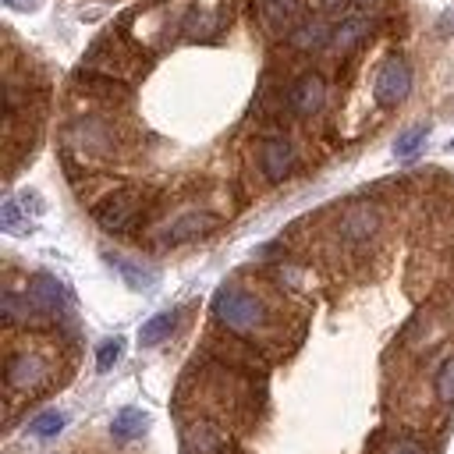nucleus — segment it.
Instances as JSON below:
<instances>
[{"mask_svg":"<svg viewBox=\"0 0 454 454\" xmlns=\"http://www.w3.org/2000/svg\"><path fill=\"white\" fill-rule=\"evenodd\" d=\"M0 227L4 231H21V227H28V220L21 216V206H18V199H4V206H0Z\"/></svg>","mask_w":454,"mask_h":454,"instance_id":"25","label":"nucleus"},{"mask_svg":"<svg viewBox=\"0 0 454 454\" xmlns=\"http://www.w3.org/2000/svg\"><path fill=\"white\" fill-rule=\"evenodd\" d=\"M28 298H32L43 312H50V316L67 305V291H64V284H60L53 273H32V280H28Z\"/></svg>","mask_w":454,"mask_h":454,"instance_id":"15","label":"nucleus"},{"mask_svg":"<svg viewBox=\"0 0 454 454\" xmlns=\"http://www.w3.org/2000/svg\"><path fill=\"white\" fill-rule=\"evenodd\" d=\"M450 149H454V142H450Z\"/></svg>","mask_w":454,"mask_h":454,"instance_id":"31","label":"nucleus"},{"mask_svg":"<svg viewBox=\"0 0 454 454\" xmlns=\"http://www.w3.org/2000/svg\"><path fill=\"white\" fill-rule=\"evenodd\" d=\"M216 223H220L216 213H209V209H188V213H181V216L163 231L160 241H163V245H184V241H192V238L209 234Z\"/></svg>","mask_w":454,"mask_h":454,"instance_id":"11","label":"nucleus"},{"mask_svg":"<svg viewBox=\"0 0 454 454\" xmlns=\"http://www.w3.org/2000/svg\"><path fill=\"white\" fill-rule=\"evenodd\" d=\"M330 35L333 28L323 18H305L287 32V46L298 53H319V50H330Z\"/></svg>","mask_w":454,"mask_h":454,"instance_id":"13","label":"nucleus"},{"mask_svg":"<svg viewBox=\"0 0 454 454\" xmlns=\"http://www.w3.org/2000/svg\"><path fill=\"white\" fill-rule=\"evenodd\" d=\"M149 53L128 35V32H110V35H99L89 50H85V67H96V71H106V74H117L124 78L128 67L135 71H145L149 67Z\"/></svg>","mask_w":454,"mask_h":454,"instance_id":"2","label":"nucleus"},{"mask_svg":"<svg viewBox=\"0 0 454 454\" xmlns=\"http://www.w3.org/2000/svg\"><path fill=\"white\" fill-rule=\"evenodd\" d=\"M74 85L85 89V92L96 96V99H114V103L131 96V89H128L124 78L106 74V71H96V67H78V71H74Z\"/></svg>","mask_w":454,"mask_h":454,"instance_id":"12","label":"nucleus"},{"mask_svg":"<svg viewBox=\"0 0 454 454\" xmlns=\"http://www.w3.org/2000/svg\"><path fill=\"white\" fill-rule=\"evenodd\" d=\"M426 138H429V124H415V128L401 131L397 142H394V156H397V160H415V156L422 153Z\"/></svg>","mask_w":454,"mask_h":454,"instance_id":"20","label":"nucleus"},{"mask_svg":"<svg viewBox=\"0 0 454 454\" xmlns=\"http://www.w3.org/2000/svg\"><path fill=\"white\" fill-rule=\"evenodd\" d=\"M4 4H7V7H14V11H25V14L43 7V0H4Z\"/></svg>","mask_w":454,"mask_h":454,"instance_id":"27","label":"nucleus"},{"mask_svg":"<svg viewBox=\"0 0 454 454\" xmlns=\"http://www.w3.org/2000/svg\"><path fill=\"white\" fill-rule=\"evenodd\" d=\"M411 92V64L404 57H387L383 67L376 71V82H372V96L380 106H397L404 103Z\"/></svg>","mask_w":454,"mask_h":454,"instance_id":"4","label":"nucleus"},{"mask_svg":"<svg viewBox=\"0 0 454 454\" xmlns=\"http://www.w3.org/2000/svg\"><path fill=\"white\" fill-rule=\"evenodd\" d=\"M64 411H57V408H46V411H39L32 422H28V433L35 436V440H53L60 429H64Z\"/></svg>","mask_w":454,"mask_h":454,"instance_id":"22","label":"nucleus"},{"mask_svg":"<svg viewBox=\"0 0 454 454\" xmlns=\"http://www.w3.org/2000/svg\"><path fill=\"white\" fill-rule=\"evenodd\" d=\"M365 35H369V21L365 18H344L340 25H333L330 50L340 53V57H348V53H355L365 43Z\"/></svg>","mask_w":454,"mask_h":454,"instance_id":"17","label":"nucleus"},{"mask_svg":"<svg viewBox=\"0 0 454 454\" xmlns=\"http://www.w3.org/2000/svg\"><path fill=\"white\" fill-rule=\"evenodd\" d=\"M174 330H177V309L156 312V316H149V319L138 326V344H142V348H156V344L167 340Z\"/></svg>","mask_w":454,"mask_h":454,"instance_id":"18","label":"nucleus"},{"mask_svg":"<svg viewBox=\"0 0 454 454\" xmlns=\"http://www.w3.org/2000/svg\"><path fill=\"white\" fill-rule=\"evenodd\" d=\"M319 4H323V11H340L348 0H319Z\"/></svg>","mask_w":454,"mask_h":454,"instance_id":"29","label":"nucleus"},{"mask_svg":"<svg viewBox=\"0 0 454 454\" xmlns=\"http://www.w3.org/2000/svg\"><path fill=\"white\" fill-rule=\"evenodd\" d=\"M383 454H426V447H422L419 440H411V436H401V440L387 443V450H383Z\"/></svg>","mask_w":454,"mask_h":454,"instance_id":"26","label":"nucleus"},{"mask_svg":"<svg viewBox=\"0 0 454 454\" xmlns=\"http://www.w3.org/2000/svg\"><path fill=\"white\" fill-rule=\"evenodd\" d=\"M436 28H440V32H443V35H447V32H450V28H454V11H447V14H443V18H440V25H436Z\"/></svg>","mask_w":454,"mask_h":454,"instance_id":"28","label":"nucleus"},{"mask_svg":"<svg viewBox=\"0 0 454 454\" xmlns=\"http://www.w3.org/2000/svg\"><path fill=\"white\" fill-rule=\"evenodd\" d=\"M106 262L121 273V280H124L131 291H153V287L160 284V273H156L153 266L135 262V259H128V255H121V252H106Z\"/></svg>","mask_w":454,"mask_h":454,"instance_id":"14","label":"nucleus"},{"mask_svg":"<svg viewBox=\"0 0 454 454\" xmlns=\"http://www.w3.org/2000/svg\"><path fill=\"white\" fill-rule=\"evenodd\" d=\"M255 7H259L262 21H266L270 28H284V25L294 18L298 0H255Z\"/></svg>","mask_w":454,"mask_h":454,"instance_id":"21","label":"nucleus"},{"mask_svg":"<svg viewBox=\"0 0 454 454\" xmlns=\"http://www.w3.org/2000/svg\"><path fill=\"white\" fill-rule=\"evenodd\" d=\"M121 355H124V340H121V337L103 340V344L96 348V369H99V372H110V369L121 362Z\"/></svg>","mask_w":454,"mask_h":454,"instance_id":"23","label":"nucleus"},{"mask_svg":"<svg viewBox=\"0 0 454 454\" xmlns=\"http://www.w3.org/2000/svg\"><path fill=\"white\" fill-rule=\"evenodd\" d=\"M46 376H50V365L35 351H14L7 358V387L11 390H25V394L39 390L46 383Z\"/></svg>","mask_w":454,"mask_h":454,"instance_id":"8","label":"nucleus"},{"mask_svg":"<svg viewBox=\"0 0 454 454\" xmlns=\"http://www.w3.org/2000/svg\"><path fill=\"white\" fill-rule=\"evenodd\" d=\"M355 7L358 11H372V7H380V0H355Z\"/></svg>","mask_w":454,"mask_h":454,"instance_id":"30","label":"nucleus"},{"mask_svg":"<svg viewBox=\"0 0 454 454\" xmlns=\"http://www.w3.org/2000/svg\"><path fill=\"white\" fill-rule=\"evenodd\" d=\"M213 319L227 330V333H238V337H248L255 330L266 326L270 312H266V301L255 298L252 291L245 287H234V284H223L216 294H213Z\"/></svg>","mask_w":454,"mask_h":454,"instance_id":"1","label":"nucleus"},{"mask_svg":"<svg viewBox=\"0 0 454 454\" xmlns=\"http://www.w3.org/2000/svg\"><path fill=\"white\" fill-rule=\"evenodd\" d=\"M433 390L443 404H454V355L436 369V380H433Z\"/></svg>","mask_w":454,"mask_h":454,"instance_id":"24","label":"nucleus"},{"mask_svg":"<svg viewBox=\"0 0 454 454\" xmlns=\"http://www.w3.org/2000/svg\"><path fill=\"white\" fill-rule=\"evenodd\" d=\"M227 25H231V14H216L213 7H199V4L184 7L181 18H177V28H181L184 39H209Z\"/></svg>","mask_w":454,"mask_h":454,"instance_id":"10","label":"nucleus"},{"mask_svg":"<svg viewBox=\"0 0 454 454\" xmlns=\"http://www.w3.org/2000/svg\"><path fill=\"white\" fill-rule=\"evenodd\" d=\"M380 231V209L372 202H355L337 220V238L344 245H365Z\"/></svg>","mask_w":454,"mask_h":454,"instance_id":"6","label":"nucleus"},{"mask_svg":"<svg viewBox=\"0 0 454 454\" xmlns=\"http://www.w3.org/2000/svg\"><path fill=\"white\" fill-rule=\"evenodd\" d=\"M142 213V192L138 188H117L110 195H103L96 206H92V220L103 227V231H131L135 220Z\"/></svg>","mask_w":454,"mask_h":454,"instance_id":"3","label":"nucleus"},{"mask_svg":"<svg viewBox=\"0 0 454 454\" xmlns=\"http://www.w3.org/2000/svg\"><path fill=\"white\" fill-rule=\"evenodd\" d=\"M149 429V415L142 408H121L114 419H110V433L117 440H138L142 433Z\"/></svg>","mask_w":454,"mask_h":454,"instance_id":"19","label":"nucleus"},{"mask_svg":"<svg viewBox=\"0 0 454 454\" xmlns=\"http://www.w3.org/2000/svg\"><path fill=\"white\" fill-rule=\"evenodd\" d=\"M323 103H326V82L319 74L305 71L287 85V110L294 117H312L323 110Z\"/></svg>","mask_w":454,"mask_h":454,"instance_id":"7","label":"nucleus"},{"mask_svg":"<svg viewBox=\"0 0 454 454\" xmlns=\"http://www.w3.org/2000/svg\"><path fill=\"white\" fill-rule=\"evenodd\" d=\"M0 312H4V319L11 323V326H28V323H39V319H50V312H43L28 294L21 298V294H14V291H4V298H0Z\"/></svg>","mask_w":454,"mask_h":454,"instance_id":"16","label":"nucleus"},{"mask_svg":"<svg viewBox=\"0 0 454 454\" xmlns=\"http://www.w3.org/2000/svg\"><path fill=\"white\" fill-rule=\"evenodd\" d=\"M259 167L266 174V181H284L294 167V145L287 135H270L259 145Z\"/></svg>","mask_w":454,"mask_h":454,"instance_id":"9","label":"nucleus"},{"mask_svg":"<svg viewBox=\"0 0 454 454\" xmlns=\"http://www.w3.org/2000/svg\"><path fill=\"white\" fill-rule=\"evenodd\" d=\"M64 138L71 142V149H82V153H110L114 149V128L103 117H74L64 128Z\"/></svg>","mask_w":454,"mask_h":454,"instance_id":"5","label":"nucleus"}]
</instances>
